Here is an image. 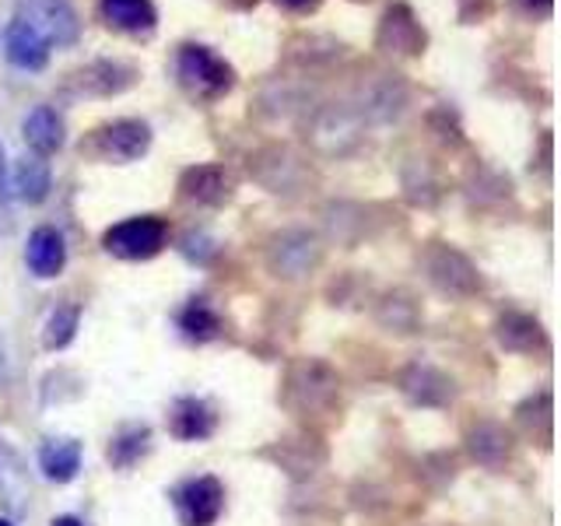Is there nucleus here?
Listing matches in <instances>:
<instances>
[{
    "label": "nucleus",
    "mask_w": 561,
    "mask_h": 526,
    "mask_svg": "<svg viewBox=\"0 0 561 526\" xmlns=\"http://www.w3.org/2000/svg\"><path fill=\"white\" fill-rule=\"evenodd\" d=\"M267 460H274L280 470H288L291 478H309L316 467H323L327 460V446L320 443L316 435L309 432H298V435H285L277 438L271 449H263Z\"/></svg>",
    "instance_id": "16"
},
{
    "label": "nucleus",
    "mask_w": 561,
    "mask_h": 526,
    "mask_svg": "<svg viewBox=\"0 0 561 526\" xmlns=\"http://www.w3.org/2000/svg\"><path fill=\"white\" fill-rule=\"evenodd\" d=\"M495 341L513 351V355H548L551 341H548V330L540 327V320H534L530 312H519V309H508L495 320Z\"/></svg>",
    "instance_id": "15"
},
{
    "label": "nucleus",
    "mask_w": 561,
    "mask_h": 526,
    "mask_svg": "<svg viewBox=\"0 0 561 526\" xmlns=\"http://www.w3.org/2000/svg\"><path fill=\"white\" fill-rule=\"evenodd\" d=\"M148 449H151V432L145 428V425H134V428H123L113 443H110V449H105V456H110V464L113 467H119V470H130L140 456H148Z\"/></svg>",
    "instance_id": "28"
},
{
    "label": "nucleus",
    "mask_w": 561,
    "mask_h": 526,
    "mask_svg": "<svg viewBox=\"0 0 561 526\" xmlns=\"http://www.w3.org/2000/svg\"><path fill=\"white\" fill-rule=\"evenodd\" d=\"M267 271L280 281H302L323 263V239L309 228H280L267 239Z\"/></svg>",
    "instance_id": "6"
},
{
    "label": "nucleus",
    "mask_w": 561,
    "mask_h": 526,
    "mask_svg": "<svg viewBox=\"0 0 561 526\" xmlns=\"http://www.w3.org/2000/svg\"><path fill=\"white\" fill-rule=\"evenodd\" d=\"M463 443H467L470 460L488 470H502L508 464V456H513V435L505 432V425H499V421H491V418L473 421L463 435Z\"/></svg>",
    "instance_id": "17"
},
{
    "label": "nucleus",
    "mask_w": 561,
    "mask_h": 526,
    "mask_svg": "<svg viewBox=\"0 0 561 526\" xmlns=\"http://www.w3.org/2000/svg\"><path fill=\"white\" fill-rule=\"evenodd\" d=\"M180 253H183L186 260H193V263H207L210 256L218 253V242L210 239V236H204V232H186V236L180 239Z\"/></svg>",
    "instance_id": "30"
},
{
    "label": "nucleus",
    "mask_w": 561,
    "mask_h": 526,
    "mask_svg": "<svg viewBox=\"0 0 561 526\" xmlns=\"http://www.w3.org/2000/svg\"><path fill=\"white\" fill-rule=\"evenodd\" d=\"M4 57L18 70H46L49 46L43 43L39 32H32L25 22L11 18V22L4 25Z\"/></svg>",
    "instance_id": "22"
},
{
    "label": "nucleus",
    "mask_w": 561,
    "mask_h": 526,
    "mask_svg": "<svg viewBox=\"0 0 561 526\" xmlns=\"http://www.w3.org/2000/svg\"><path fill=\"white\" fill-rule=\"evenodd\" d=\"M236 67L204 43H183L175 49V81L197 102H218L236 88Z\"/></svg>",
    "instance_id": "3"
},
{
    "label": "nucleus",
    "mask_w": 561,
    "mask_h": 526,
    "mask_svg": "<svg viewBox=\"0 0 561 526\" xmlns=\"http://www.w3.org/2000/svg\"><path fill=\"white\" fill-rule=\"evenodd\" d=\"M39 470L57 484L75 481L81 470V446L75 438H49L39 449Z\"/></svg>",
    "instance_id": "24"
},
{
    "label": "nucleus",
    "mask_w": 561,
    "mask_h": 526,
    "mask_svg": "<svg viewBox=\"0 0 561 526\" xmlns=\"http://www.w3.org/2000/svg\"><path fill=\"white\" fill-rule=\"evenodd\" d=\"M22 137L32 155H43V158L57 155L67 140L60 110H53V105H35V110L22 119Z\"/></svg>",
    "instance_id": "20"
},
{
    "label": "nucleus",
    "mask_w": 561,
    "mask_h": 526,
    "mask_svg": "<svg viewBox=\"0 0 561 526\" xmlns=\"http://www.w3.org/2000/svg\"><path fill=\"white\" fill-rule=\"evenodd\" d=\"M218 428V414L201 397H180L169 411V432L183 443H204Z\"/></svg>",
    "instance_id": "19"
},
{
    "label": "nucleus",
    "mask_w": 561,
    "mask_h": 526,
    "mask_svg": "<svg viewBox=\"0 0 561 526\" xmlns=\"http://www.w3.org/2000/svg\"><path fill=\"white\" fill-rule=\"evenodd\" d=\"M172 505L183 526H215L225 508V488L218 478H190L172 491Z\"/></svg>",
    "instance_id": "12"
},
{
    "label": "nucleus",
    "mask_w": 561,
    "mask_h": 526,
    "mask_svg": "<svg viewBox=\"0 0 561 526\" xmlns=\"http://www.w3.org/2000/svg\"><path fill=\"white\" fill-rule=\"evenodd\" d=\"M180 330L186 333L190 341L204 344V341H218L225 323H221V316L215 312V306H210L207 298H190V302L180 309Z\"/></svg>",
    "instance_id": "26"
},
{
    "label": "nucleus",
    "mask_w": 561,
    "mask_h": 526,
    "mask_svg": "<svg viewBox=\"0 0 561 526\" xmlns=\"http://www.w3.org/2000/svg\"><path fill=\"white\" fill-rule=\"evenodd\" d=\"M169 242V225L158 215H137V218H123L113 228H105L102 236V250L116 256V260H154L165 250Z\"/></svg>",
    "instance_id": "8"
},
{
    "label": "nucleus",
    "mask_w": 561,
    "mask_h": 526,
    "mask_svg": "<svg viewBox=\"0 0 561 526\" xmlns=\"http://www.w3.org/2000/svg\"><path fill=\"white\" fill-rule=\"evenodd\" d=\"M137 81H140L137 64L119 60V57H95L70 70L60 84V92L67 99H113V95L130 92Z\"/></svg>",
    "instance_id": "5"
},
{
    "label": "nucleus",
    "mask_w": 561,
    "mask_h": 526,
    "mask_svg": "<svg viewBox=\"0 0 561 526\" xmlns=\"http://www.w3.org/2000/svg\"><path fill=\"white\" fill-rule=\"evenodd\" d=\"M25 263L39 281H49V277H57L64 271L67 242H64V236L57 232V228H53V225L35 228V232L28 236V245H25Z\"/></svg>",
    "instance_id": "21"
},
{
    "label": "nucleus",
    "mask_w": 561,
    "mask_h": 526,
    "mask_svg": "<svg viewBox=\"0 0 561 526\" xmlns=\"http://www.w3.org/2000/svg\"><path fill=\"white\" fill-rule=\"evenodd\" d=\"M180 201L193 207H225L236 197V175L218 162H204V165H190L180 175Z\"/></svg>",
    "instance_id": "13"
},
{
    "label": "nucleus",
    "mask_w": 561,
    "mask_h": 526,
    "mask_svg": "<svg viewBox=\"0 0 561 526\" xmlns=\"http://www.w3.org/2000/svg\"><path fill=\"white\" fill-rule=\"evenodd\" d=\"M432 35L408 0H393L376 25V49L390 60H417L428 53Z\"/></svg>",
    "instance_id": "7"
},
{
    "label": "nucleus",
    "mask_w": 561,
    "mask_h": 526,
    "mask_svg": "<svg viewBox=\"0 0 561 526\" xmlns=\"http://www.w3.org/2000/svg\"><path fill=\"white\" fill-rule=\"evenodd\" d=\"M11 190H14V197L18 201H25V204H43L49 197V190H53V169L43 155H22L18 158V165H14V175H11Z\"/></svg>",
    "instance_id": "23"
},
{
    "label": "nucleus",
    "mask_w": 561,
    "mask_h": 526,
    "mask_svg": "<svg viewBox=\"0 0 561 526\" xmlns=\"http://www.w3.org/2000/svg\"><path fill=\"white\" fill-rule=\"evenodd\" d=\"M49 526H81V519L78 516H57Z\"/></svg>",
    "instance_id": "36"
},
{
    "label": "nucleus",
    "mask_w": 561,
    "mask_h": 526,
    "mask_svg": "<svg viewBox=\"0 0 561 526\" xmlns=\"http://www.w3.org/2000/svg\"><path fill=\"white\" fill-rule=\"evenodd\" d=\"M277 397L306 425L341 418V376L323 358H295L280 379Z\"/></svg>",
    "instance_id": "1"
},
{
    "label": "nucleus",
    "mask_w": 561,
    "mask_h": 526,
    "mask_svg": "<svg viewBox=\"0 0 561 526\" xmlns=\"http://www.w3.org/2000/svg\"><path fill=\"white\" fill-rule=\"evenodd\" d=\"M376 320L390 333H414L417 323H421V306L414 302L411 291H390V295L379 298Z\"/></svg>",
    "instance_id": "25"
},
{
    "label": "nucleus",
    "mask_w": 561,
    "mask_h": 526,
    "mask_svg": "<svg viewBox=\"0 0 561 526\" xmlns=\"http://www.w3.org/2000/svg\"><path fill=\"white\" fill-rule=\"evenodd\" d=\"M432 130L446 140V145H463V130H460V119H456V113L449 110V105H443V110H435L428 116Z\"/></svg>",
    "instance_id": "31"
},
{
    "label": "nucleus",
    "mask_w": 561,
    "mask_h": 526,
    "mask_svg": "<svg viewBox=\"0 0 561 526\" xmlns=\"http://www.w3.org/2000/svg\"><path fill=\"white\" fill-rule=\"evenodd\" d=\"M99 14L113 32L134 35V39H148L158 28L154 0H99Z\"/></svg>",
    "instance_id": "18"
},
{
    "label": "nucleus",
    "mask_w": 561,
    "mask_h": 526,
    "mask_svg": "<svg viewBox=\"0 0 561 526\" xmlns=\"http://www.w3.org/2000/svg\"><path fill=\"white\" fill-rule=\"evenodd\" d=\"M253 180L277 197H295L309 186V165L285 145H267L250 158Z\"/></svg>",
    "instance_id": "10"
},
{
    "label": "nucleus",
    "mask_w": 561,
    "mask_h": 526,
    "mask_svg": "<svg viewBox=\"0 0 561 526\" xmlns=\"http://www.w3.org/2000/svg\"><path fill=\"white\" fill-rule=\"evenodd\" d=\"M365 134V119L351 110V102H333L316 110L309 123V140L323 155H347Z\"/></svg>",
    "instance_id": "11"
},
{
    "label": "nucleus",
    "mask_w": 561,
    "mask_h": 526,
    "mask_svg": "<svg viewBox=\"0 0 561 526\" xmlns=\"http://www.w3.org/2000/svg\"><path fill=\"white\" fill-rule=\"evenodd\" d=\"M0 526H14V523H8V519H0Z\"/></svg>",
    "instance_id": "37"
},
{
    "label": "nucleus",
    "mask_w": 561,
    "mask_h": 526,
    "mask_svg": "<svg viewBox=\"0 0 561 526\" xmlns=\"http://www.w3.org/2000/svg\"><path fill=\"white\" fill-rule=\"evenodd\" d=\"M355 4H368V0H355Z\"/></svg>",
    "instance_id": "38"
},
{
    "label": "nucleus",
    "mask_w": 561,
    "mask_h": 526,
    "mask_svg": "<svg viewBox=\"0 0 561 526\" xmlns=\"http://www.w3.org/2000/svg\"><path fill=\"white\" fill-rule=\"evenodd\" d=\"M460 4V22L463 25H481L495 11V0H456Z\"/></svg>",
    "instance_id": "33"
},
{
    "label": "nucleus",
    "mask_w": 561,
    "mask_h": 526,
    "mask_svg": "<svg viewBox=\"0 0 561 526\" xmlns=\"http://www.w3.org/2000/svg\"><path fill=\"white\" fill-rule=\"evenodd\" d=\"M14 18L39 32L49 49H70L81 39V14L70 0H14Z\"/></svg>",
    "instance_id": "9"
},
{
    "label": "nucleus",
    "mask_w": 561,
    "mask_h": 526,
    "mask_svg": "<svg viewBox=\"0 0 561 526\" xmlns=\"http://www.w3.org/2000/svg\"><path fill=\"white\" fill-rule=\"evenodd\" d=\"M421 271H425V281L446 298H456V302H467V298L484 291V274L463 250H456L453 242L435 239L428 242L417 256Z\"/></svg>",
    "instance_id": "4"
},
{
    "label": "nucleus",
    "mask_w": 561,
    "mask_h": 526,
    "mask_svg": "<svg viewBox=\"0 0 561 526\" xmlns=\"http://www.w3.org/2000/svg\"><path fill=\"white\" fill-rule=\"evenodd\" d=\"M400 393L417 408H449L456 400V382L432 362H411L400 373Z\"/></svg>",
    "instance_id": "14"
},
{
    "label": "nucleus",
    "mask_w": 561,
    "mask_h": 526,
    "mask_svg": "<svg viewBox=\"0 0 561 526\" xmlns=\"http://www.w3.org/2000/svg\"><path fill=\"white\" fill-rule=\"evenodd\" d=\"M11 204V183H8V165H4V148H0V210L8 215Z\"/></svg>",
    "instance_id": "35"
},
{
    "label": "nucleus",
    "mask_w": 561,
    "mask_h": 526,
    "mask_svg": "<svg viewBox=\"0 0 561 526\" xmlns=\"http://www.w3.org/2000/svg\"><path fill=\"white\" fill-rule=\"evenodd\" d=\"M508 8L526 22H548L554 14V0H508Z\"/></svg>",
    "instance_id": "32"
},
{
    "label": "nucleus",
    "mask_w": 561,
    "mask_h": 526,
    "mask_svg": "<svg viewBox=\"0 0 561 526\" xmlns=\"http://www.w3.org/2000/svg\"><path fill=\"white\" fill-rule=\"evenodd\" d=\"M81 327V306L78 302H64L49 312V320L43 327V347L46 351H64L70 341H75V333Z\"/></svg>",
    "instance_id": "27"
},
{
    "label": "nucleus",
    "mask_w": 561,
    "mask_h": 526,
    "mask_svg": "<svg viewBox=\"0 0 561 526\" xmlns=\"http://www.w3.org/2000/svg\"><path fill=\"white\" fill-rule=\"evenodd\" d=\"M151 123L137 119V116H116L105 119L99 127H92L81 137V158L88 162H102V165H130L140 162L151 151Z\"/></svg>",
    "instance_id": "2"
},
{
    "label": "nucleus",
    "mask_w": 561,
    "mask_h": 526,
    "mask_svg": "<svg viewBox=\"0 0 561 526\" xmlns=\"http://www.w3.org/2000/svg\"><path fill=\"white\" fill-rule=\"evenodd\" d=\"M274 4H280L285 11H295V14H312V11H320L323 0H274Z\"/></svg>",
    "instance_id": "34"
},
{
    "label": "nucleus",
    "mask_w": 561,
    "mask_h": 526,
    "mask_svg": "<svg viewBox=\"0 0 561 526\" xmlns=\"http://www.w3.org/2000/svg\"><path fill=\"white\" fill-rule=\"evenodd\" d=\"M403 193L414 201V204H421V207H432L435 201H438V175L432 172V165L428 162H411L408 169H403Z\"/></svg>",
    "instance_id": "29"
}]
</instances>
